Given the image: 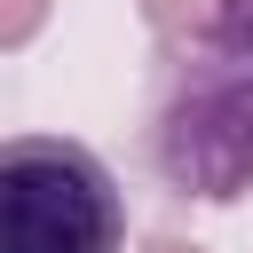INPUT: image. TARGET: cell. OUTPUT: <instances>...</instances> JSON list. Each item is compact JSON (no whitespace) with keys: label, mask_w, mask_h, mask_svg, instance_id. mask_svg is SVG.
<instances>
[{"label":"cell","mask_w":253,"mask_h":253,"mask_svg":"<svg viewBox=\"0 0 253 253\" xmlns=\"http://www.w3.org/2000/svg\"><path fill=\"white\" fill-rule=\"evenodd\" d=\"M221 0H142V24L158 32V40H174V32H190L198 16H213Z\"/></svg>","instance_id":"obj_3"},{"label":"cell","mask_w":253,"mask_h":253,"mask_svg":"<svg viewBox=\"0 0 253 253\" xmlns=\"http://www.w3.org/2000/svg\"><path fill=\"white\" fill-rule=\"evenodd\" d=\"M142 158L174 198L229 206L253 190V0H221L190 32L158 40Z\"/></svg>","instance_id":"obj_1"},{"label":"cell","mask_w":253,"mask_h":253,"mask_svg":"<svg viewBox=\"0 0 253 253\" xmlns=\"http://www.w3.org/2000/svg\"><path fill=\"white\" fill-rule=\"evenodd\" d=\"M142 253H206V245H190V237H150Z\"/></svg>","instance_id":"obj_5"},{"label":"cell","mask_w":253,"mask_h":253,"mask_svg":"<svg viewBox=\"0 0 253 253\" xmlns=\"http://www.w3.org/2000/svg\"><path fill=\"white\" fill-rule=\"evenodd\" d=\"M126 206L111 166L63 134H16L0 150V253H119Z\"/></svg>","instance_id":"obj_2"},{"label":"cell","mask_w":253,"mask_h":253,"mask_svg":"<svg viewBox=\"0 0 253 253\" xmlns=\"http://www.w3.org/2000/svg\"><path fill=\"white\" fill-rule=\"evenodd\" d=\"M47 24V0H0V47H24Z\"/></svg>","instance_id":"obj_4"}]
</instances>
